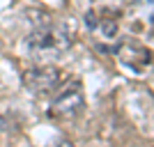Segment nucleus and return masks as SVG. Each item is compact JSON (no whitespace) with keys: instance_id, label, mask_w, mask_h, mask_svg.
Masks as SVG:
<instances>
[{"instance_id":"20e7f679","label":"nucleus","mask_w":154,"mask_h":147,"mask_svg":"<svg viewBox=\"0 0 154 147\" xmlns=\"http://www.w3.org/2000/svg\"><path fill=\"white\" fill-rule=\"evenodd\" d=\"M113 53L120 58V62H122L127 69L136 71V74H140V71L145 69V67H149V62H152L149 48H145V46L138 44V41H120V44L113 48Z\"/></svg>"},{"instance_id":"7ed1b4c3","label":"nucleus","mask_w":154,"mask_h":147,"mask_svg":"<svg viewBox=\"0 0 154 147\" xmlns=\"http://www.w3.org/2000/svg\"><path fill=\"white\" fill-rule=\"evenodd\" d=\"M64 83V71L53 67V64H39V67H32L23 74V85L30 94L37 96H46L58 92Z\"/></svg>"},{"instance_id":"423d86ee","label":"nucleus","mask_w":154,"mask_h":147,"mask_svg":"<svg viewBox=\"0 0 154 147\" xmlns=\"http://www.w3.org/2000/svg\"><path fill=\"white\" fill-rule=\"evenodd\" d=\"M48 147H76L71 140H67V138H60V140H55V142H51Z\"/></svg>"},{"instance_id":"39448f33","label":"nucleus","mask_w":154,"mask_h":147,"mask_svg":"<svg viewBox=\"0 0 154 147\" xmlns=\"http://www.w3.org/2000/svg\"><path fill=\"white\" fill-rule=\"evenodd\" d=\"M117 16L120 12L115 9H103V12H97V9H90L85 12V26L88 30H101V35L106 39H115L117 35Z\"/></svg>"},{"instance_id":"f257e3e1","label":"nucleus","mask_w":154,"mask_h":147,"mask_svg":"<svg viewBox=\"0 0 154 147\" xmlns=\"http://www.w3.org/2000/svg\"><path fill=\"white\" fill-rule=\"evenodd\" d=\"M74 44V30L67 23H53V21H39L35 30L23 41V51L28 58L46 62L55 60L62 53H67Z\"/></svg>"},{"instance_id":"f03ea898","label":"nucleus","mask_w":154,"mask_h":147,"mask_svg":"<svg viewBox=\"0 0 154 147\" xmlns=\"http://www.w3.org/2000/svg\"><path fill=\"white\" fill-rule=\"evenodd\" d=\"M85 110V94H83V85L74 81L69 83L62 92L53 96L51 106H48V113L46 115L55 122H74L83 115Z\"/></svg>"}]
</instances>
